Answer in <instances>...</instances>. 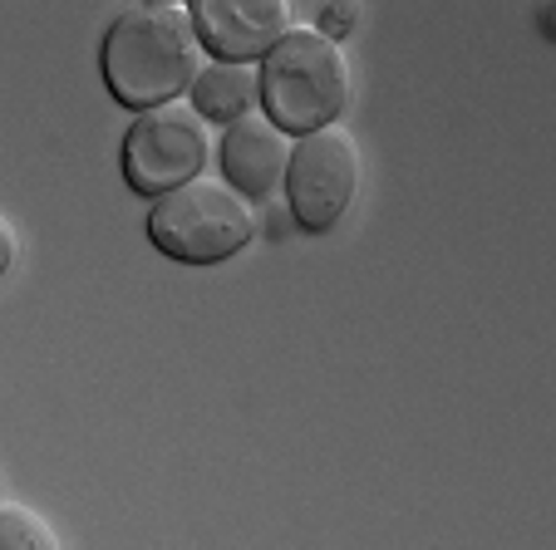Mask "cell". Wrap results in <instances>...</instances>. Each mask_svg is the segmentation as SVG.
<instances>
[{"mask_svg":"<svg viewBox=\"0 0 556 550\" xmlns=\"http://www.w3.org/2000/svg\"><path fill=\"white\" fill-rule=\"evenodd\" d=\"M256 217L217 177H192L188 188L157 197L148 212V241L182 266H222L252 241Z\"/></svg>","mask_w":556,"mask_h":550,"instance_id":"3957f363","label":"cell"},{"mask_svg":"<svg viewBox=\"0 0 556 550\" xmlns=\"http://www.w3.org/2000/svg\"><path fill=\"white\" fill-rule=\"evenodd\" d=\"M0 550H64V546L45 516H35L21 501H5L0 507Z\"/></svg>","mask_w":556,"mask_h":550,"instance_id":"9c48e42d","label":"cell"},{"mask_svg":"<svg viewBox=\"0 0 556 550\" xmlns=\"http://www.w3.org/2000/svg\"><path fill=\"white\" fill-rule=\"evenodd\" d=\"M212 157V133L192 104H163L148 108L128 124L118 163H124V182L138 197H168V192L188 188L192 177H202Z\"/></svg>","mask_w":556,"mask_h":550,"instance_id":"277c9868","label":"cell"},{"mask_svg":"<svg viewBox=\"0 0 556 550\" xmlns=\"http://www.w3.org/2000/svg\"><path fill=\"white\" fill-rule=\"evenodd\" d=\"M350 25H355V5H330V11H320V25H315V30L330 35V40H340Z\"/></svg>","mask_w":556,"mask_h":550,"instance_id":"30bf717a","label":"cell"},{"mask_svg":"<svg viewBox=\"0 0 556 550\" xmlns=\"http://www.w3.org/2000/svg\"><path fill=\"white\" fill-rule=\"evenodd\" d=\"M99 69H104L109 94L134 114L178 104V94H188L202 74V44L192 35L188 5H173V0L128 5L104 30Z\"/></svg>","mask_w":556,"mask_h":550,"instance_id":"6da1fadb","label":"cell"},{"mask_svg":"<svg viewBox=\"0 0 556 550\" xmlns=\"http://www.w3.org/2000/svg\"><path fill=\"white\" fill-rule=\"evenodd\" d=\"M192 114L202 124H242V118L262 114V69L256 64H202V74L192 79Z\"/></svg>","mask_w":556,"mask_h":550,"instance_id":"ba28073f","label":"cell"},{"mask_svg":"<svg viewBox=\"0 0 556 550\" xmlns=\"http://www.w3.org/2000/svg\"><path fill=\"white\" fill-rule=\"evenodd\" d=\"M359 192V148L345 128H320L291 143L286 163V207L301 231H330Z\"/></svg>","mask_w":556,"mask_h":550,"instance_id":"5b68a950","label":"cell"},{"mask_svg":"<svg viewBox=\"0 0 556 550\" xmlns=\"http://www.w3.org/2000/svg\"><path fill=\"white\" fill-rule=\"evenodd\" d=\"M262 114L286 138L330 128L350 104V60L315 25H291L262 64Z\"/></svg>","mask_w":556,"mask_h":550,"instance_id":"7a4b0ae2","label":"cell"},{"mask_svg":"<svg viewBox=\"0 0 556 550\" xmlns=\"http://www.w3.org/2000/svg\"><path fill=\"white\" fill-rule=\"evenodd\" d=\"M15 256H21V241H15V227L5 217H0V276L15 266Z\"/></svg>","mask_w":556,"mask_h":550,"instance_id":"8fae6325","label":"cell"},{"mask_svg":"<svg viewBox=\"0 0 556 550\" xmlns=\"http://www.w3.org/2000/svg\"><path fill=\"white\" fill-rule=\"evenodd\" d=\"M198 44L222 64H262L291 30L286 0H188Z\"/></svg>","mask_w":556,"mask_h":550,"instance_id":"8992f818","label":"cell"},{"mask_svg":"<svg viewBox=\"0 0 556 550\" xmlns=\"http://www.w3.org/2000/svg\"><path fill=\"white\" fill-rule=\"evenodd\" d=\"M286 163H291V138L266 114H252L222 133V172L242 202L276 197L286 182Z\"/></svg>","mask_w":556,"mask_h":550,"instance_id":"52a82bcc","label":"cell"}]
</instances>
